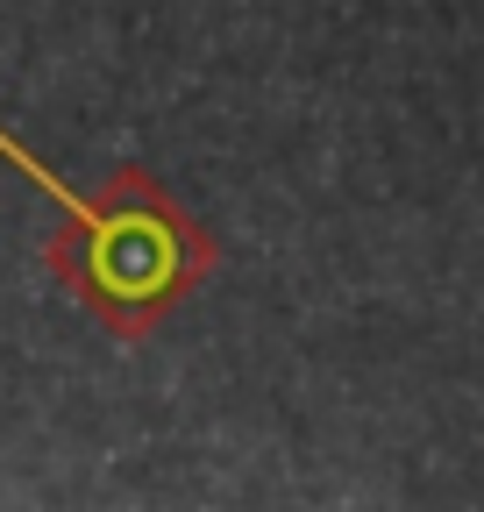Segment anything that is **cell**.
I'll return each mask as SVG.
<instances>
[{
	"label": "cell",
	"mask_w": 484,
	"mask_h": 512,
	"mask_svg": "<svg viewBox=\"0 0 484 512\" xmlns=\"http://www.w3.org/2000/svg\"><path fill=\"white\" fill-rule=\"evenodd\" d=\"M0 157H8L43 200L65 207V228L50 235V278L65 285L107 335L143 342L171 306H186L207 271H214V235L150 178L143 164H114L93 192L65 185L43 157H29L8 128H0Z\"/></svg>",
	"instance_id": "cell-1"
}]
</instances>
